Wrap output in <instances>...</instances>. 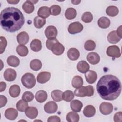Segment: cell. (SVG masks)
<instances>
[{"label": "cell", "instance_id": "6da1fadb", "mask_svg": "<svg viewBox=\"0 0 122 122\" xmlns=\"http://www.w3.org/2000/svg\"><path fill=\"white\" fill-rule=\"evenodd\" d=\"M121 83L119 79L111 74L102 76L96 85V90L100 97L108 101L117 98L121 93Z\"/></svg>", "mask_w": 122, "mask_h": 122}, {"label": "cell", "instance_id": "7a4b0ae2", "mask_svg": "<svg viewBox=\"0 0 122 122\" xmlns=\"http://www.w3.org/2000/svg\"><path fill=\"white\" fill-rule=\"evenodd\" d=\"M24 22L23 15L18 8L8 7L3 10L0 13V26L6 31L14 32L19 30Z\"/></svg>", "mask_w": 122, "mask_h": 122}, {"label": "cell", "instance_id": "3957f363", "mask_svg": "<svg viewBox=\"0 0 122 122\" xmlns=\"http://www.w3.org/2000/svg\"><path fill=\"white\" fill-rule=\"evenodd\" d=\"M74 92V94L78 97H83L86 96H92L94 94V89L93 86L91 85L81 86L75 90Z\"/></svg>", "mask_w": 122, "mask_h": 122}, {"label": "cell", "instance_id": "277c9868", "mask_svg": "<svg viewBox=\"0 0 122 122\" xmlns=\"http://www.w3.org/2000/svg\"><path fill=\"white\" fill-rule=\"evenodd\" d=\"M23 85L28 89L33 88L36 83V80L34 75L31 73L24 74L21 79Z\"/></svg>", "mask_w": 122, "mask_h": 122}, {"label": "cell", "instance_id": "5b68a950", "mask_svg": "<svg viewBox=\"0 0 122 122\" xmlns=\"http://www.w3.org/2000/svg\"><path fill=\"white\" fill-rule=\"evenodd\" d=\"M83 27L82 24L79 22H74L71 23L68 28V32L71 34H74L81 32L83 30Z\"/></svg>", "mask_w": 122, "mask_h": 122}, {"label": "cell", "instance_id": "8992f818", "mask_svg": "<svg viewBox=\"0 0 122 122\" xmlns=\"http://www.w3.org/2000/svg\"><path fill=\"white\" fill-rule=\"evenodd\" d=\"M113 107L112 104L109 102H103L99 107L100 112L103 115H108L110 114L113 111Z\"/></svg>", "mask_w": 122, "mask_h": 122}, {"label": "cell", "instance_id": "52a82bcc", "mask_svg": "<svg viewBox=\"0 0 122 122\" xmlns=\"http://www.w3.org/2000/svg\"><path fill=\"white\" fill-rule=\"evenodd\" d=\"M106 53L109 56L113 58H119L121 56L120 50L116 45L109 46L107 49Z\"/></svg>", "mask_w": 122, "mask_h": 122}, {"label": "cell", "instance_id": "ba28073f", "mask_svg": "<svg viewBox=\"0 0 122 122\" xmlns=\"http://www.w3.org/2000/svg\"><path fill=\"white\" fill-rule=\"evenodd\" d=\"M3 76L5 80L8 81H12L15 80L17 76L16 71L10 68L6 69L3 74Z\"/></svg>", "mask_w": 122, "mask_h": 122}, {"label": "cell", "instance_id": "9c48e42d", "mask_svg": "<svg viewBox=\"0 0 122 122\" xmlns=\"http://www.w3.org/2000/svg\"><path fill=\"white\" fill-rule=\"evenodd\" d=\"M44 109L45 112L48 113H55L57 111L58 105L56 102L50 101L44 105Z\"/></svg>", "mask_w": 122, "mask_h": 122}, {"label": "cell", "instance_id": "30bf717a", "mask_svg": "<svg viewBox=\"0 0 122 122\" xmlns=\"http://www.w3.org/2000/svg\"><path fill=\"white\" fill-rule=\"evenodd\" d=\"M44 33L46 37L48 39H49L55 38L57 35L58 31L57 29L54 26H49L46 28Z\"/></svg>", "mask_w": 122, "mask_h": 122}, {"label": "cell", "instance_id": "8fae6325", "mask_svg": "<svg viewBox=\"0 0 122 122\" xmlns=\"http://www.w3.org/2000/svg\"><path fill=\"white\" fill-rule=\"evenodd\" d=\"M38 1L34 0H27L22 5V7L24 11L27 13H32L34 10V4L37 2Z\"/></svg>", "mask_w": 122, "mask_h": 122}, {"label": "cell", "instance_id": "7c38bea8", "mask_svg": "<svg viewBox=\"0 0 122 122\" xmlns=\"http://www.w3.org/2000/svg\"><path fill=\"white\" fill-rule=\"evenodd\" d=\"M51 77V73L47 71H43L39 73L37 77V81L40 83H44L49 81Z\"/></svg>", "mask_w": 122, "mask_h": 122}, {"label": "cell", "instance_id": "4fadbf2b", "mask_svg": "<svg viewBox=\"0 0 122 122\" xmlns=\"http://www.w3.org/2000/svg\"><path fill=\"white\" fill-rule=\"evenodd\" d=\"M17 40L19 44L24 45L27 44L29 40V36L25 31H22L17 36Z\"/></svg>", "mask_w": 122, "mask_h": 122}, {"label": "cell", "instance_id": "5bb4252c", "mask_svg": "<svg viewBox=\"0 0 122 122\" xmlns=\"http://www.w3.org/2000/svg\"><path fill=\"white\" fill-rule=\"evenodd\" d=\"M87 60L92 64H96L99 62L100 57L99 54L94 52H90L87 56Z\"/></svg>", "mask_w": 122, "mask_h": 122}, {"label": "cell", "instance_id": "9a60e30c", "mask_svg": "<svg viewBox=\"0 0 122 122\" xmlns=\"http://www.w3.org/2000/svg\"><path fill=\"white\" fill-rule=\"evenodd\" d=\"M5 117L10 120H14L18 116V111L14 108H10L5 111Z\"/></svg>", "mask_w": 122, "mask_h": 122}, {"label": "cell", "instance_id": "2e32d148", "mask_svg": "<svg viewBox=\"0 0 122 122\" xmlns=\"http://www.w3.org/2000/svg\"><path fill=\"white\" fill-rule=\"evenodd\" d=\"M85 77L87 82L90 84H92L95 82L97 78V75L95 71L90 70L85 73Z\"/></svg>", "mask_w": 122, "mask_h": 122}, {"label": "cell", "instance_id": "e0dca14e", "mask_svg": "<svg viewBox=\"0 0 122 122\" xmlns=\"http://www.w3.org/2000/svg\"><path fill=\"white\" fill-rule=\"evenodd\" d=\"M25 113L27 117L33 119L37 117L38 114V111L36 108L34 107H28L25 111Z\"/></svg>", "mask_w": 122, "mask_h": 122}, {"label": "cell", "instance_id": "ac0fdd59", "mask_svg": "<svg viewBox=\"0 0 122 122\" xmlns=\"http://www.w3.org/2000/svg\"><path fill=\"white\" fill-rule=\"evenodd\" d=\"M64 50L65 48L64 46L58 42L53 45L51 48V51L55 55H60L63 53Z\"/></svg>", "mask_w": 122, "mask_h": 122}, {"label": "cell", "instance_id": "d6986e66", "mask_svg": "<svg viewBox=\"0 0 122 122\" xmlns=\"http://www.w3.org/2000/svg\"><path fill=\"white\" fill-rule=\"evenodd\" d=\"M67 56L69 59L71 60H77L80 56V52L77 49L71 48L68 51Z\"/></svg>", "mask_w": 122, "mask_h": 122}, {"label": "cell", "instance_id": "ffe728a7", "mask_svg": "<svg viewBox=\"0 0 122 122\" xmlns=\"http://www.w3.org/2000/svg\"><path fill=\"white\" fill-rule=\"evenodd\" d=\"M90 66L89 64L84 61H79L77 65V69L78 71L82 73H85L89 70Z\"/></svg>", "mask_w": 122, "mask_h": 122}, {"label": "cell", "instance_id": "44dd1931", "mask_svg": "<svg viewBox=\"0 0 122 122\" xmlns=\"http://www.w3.org/2000/svg\"><path fill=\"white\" fill-rule=\"evenodd\" d=\"M107 39L108 41L112 44H115L118 43L121 38L117 35L116 31L115 30L110 32L107 36Z\"/></svg>", "mask_w": 122, "mask_h": 122}, {"label": "cell", "instance_id": "7402d4cb", "mask_svg": "<svg viewBox=\"0 0 122 122\" xmlns=\"http://www.w3.org/2000/svg\"><path fill=\"white\" fill-rule=\"evenodd\" d=\"M48 97L47 93L44 90H40L37 92L35 95L36 101L40 103L45 102Z\"/></svg>", "mask_w": 122, "mask_h": 122}, {"label": "cell", "instance_id": "603a6c76", "mask_svg": "<svg viewBox=\"0 0 122 122\" xmlns=\"http://www.w3.org/2000/svg\"><path fill=\"white\" fill-rule=\"evenodd\" d=\"M95 108L92 105H88L86 106L83 111L84 115L87 117H92L95 114Z\"/></svg>", "mask_w": 122, "mask_h": 122}, {"label": "cell", "instance_id": "cb8c5ba5", "mask_svg": "<svg viewBox=\"0 0 122 122\" xmlns=\"http://www.w3.org/2000/svg\"><path fill=\"white\" fill-rule=\"evenodd\" d=\"M37 14L40 17L46 18L50 15V10L49 8L47 6L41 7L38 10Z\"/></svg>", "mask_w": 122, "mask_h": 122}, {"label": "cell", "instance_id": "d4e9b609", "mask_svg": "<svg viewBox=\"0 0 122 122\" xmlns=\"http://www.w3.org/2000/svg\"><path fill=\"white\" fill-rule=\"evenodd\" d=\"M30 47L35 52L41 51L42 49V44L41 41L36 39L33 40L30 44Z\"/></svg>", "mask_w": 122, "mask_h": 122}, {"label": "cell", "instance_id": "484cf974", "mask_svg": "<svg viewBox=\"0 0 122 122\" xmlns=\"http://www.w3.org/2000/svg\"><path fill=\"white\" fill-rule=\"evenodd\" d=\"M10 95L13 98H16L19 96L20 92V89L18 85H13L11 86L9 89Z\"/></svg>", "mask_w": 122, "mask_h": 122}, {"label": "cell", "instance_id": "4316f807", "mask_svg": "<svg viewBox=\"0 0 122 122\" xmlns=\"http://www.w3.org/2000/svg\"><path fill=\"white\" fill-rule=\"evenodd\" d=\"M82 102L77 100H74L71 102V108L72 111L75 112H80L82 107Z\"/></svg>", "mask_w": 122, "mask_h": 122}, {"label": "cell", "instance_id": "83f0119b", "mask_svg": "<svg viewBox=\"0 0 122 122\" xmlns=\"http://www.w3.org/2000/svg\"><path fill=\"white\" fill-rule=\"evenodd\" d=\"M98 25L102 29L107 28L110 25V20L107 17H102L98 20Z\"/></svg>", "mask_w": 122, "mask_h": 122}, {"label": "cell", "instance_id": "f1b7e54d", "mask_svg": "<svg viewBox=\"0 0 122 122\" xmlns=\"http://www.w3.org/2000/svg\"><path fill=\"white\" fill-rule=\"evenodd\" d=\"M7 62L9 65L13 67H16L20 64V60L16 56L11 55L7 58Z\"/></svg>", "mask_w": 122, "mask_h": 122}, {"label": "cell", "instance_id": "f546056e", "mask_svg": "<svg viewBox=\"0 0 122 122\" xmlns=\"http://www.w3.org/2000/svg\"><path fill=\"white\" fill-rule=\"evenodd\" d=\"M83 79L80 76H75L71 81V84L73 87L77 89L78 88L83 85Z\"/></svg>", "mask_w": 122, "mask_h": 122}, {"label": "cell", "instance_id": "4dcf8cb0", "mask_svg": "<svg viewBox=\"0 0 122 122\" xmlns=\"http://www.w3.org/2000/svg\"><path fill=\"white\" fill-rule=\"evenodd\" d=\"M62 94L63 92L61 90H55L51 92V96L54 101L60 102L62 100Z\"/></svg>", "mask_w": 122, "mask_h": 122}, {"label": "cell", "instance_id": "1f68e13d", "mask_svg": "<svg viewBox=\"0 0 122 122\" xmlns=\"http://www.w3.org/2000/svg\"><path fill=\"white\" fill-rule=\"evenodd\" d=\"M77 15V11L75 9L72 8L67 9L65 12V16L68 20H72L74 19Z\"/></svg>", "mask_w": 122, "mask_h": 122}, {"label": "cell", "instance_id": "d6a6232c", "mask_svg": "<svg viewBox=\"0 0 122 122\" xmlns=\"http://www.w3.org/2000/svg\"><path fill=\"white\" fill-rule=\"evenodd\" d=\"M66 118L67 121L69 122H78L79 121V115L75 112H69Z\"/></svg>", "mask_w": 122, "mask_h": 122}, {"label": "cell", "instance_id": "836d02e7", "mask_svg": "<svg viewBox=\"0 0 122 122\" xmlns=\"http://www.w3.org/2000/svg\"><path fill=\"white\" fill-rule=\"evenodd\" d=\"M106 14L111 17L116 16L119 13L118 8L114 6H110L106 9Z\"/></svg>", "mask_w": 122, "mask_h": 122}, {"label": "cell", "instance_id": "e575fe53", "mask_svg": "<svg viewBox=\"0 0 122 122\" xmlns=\"http://www.w3.org/2000/svg\"><path fill=\"white\" fill-rule=\"evenodd\" d=\"M42 67V63L40 60L34 59L30 62V68L35 71H37L41 69Z\"/></svg>", "mask_w": 122, "mask_h": 122}, {"label": "cell", "instance_id": "d590c367", "mask_svg": "<svg viewBox=\"0 0 122 122\" xmlns=\"http://www.w3.org/2000/svg\"><path fill=\"white\" fill-rule=\"evenodd\" d=\"M33 22L34 26L36 28L40 29L45 25L46 23V20L39 16H37L34 19Z\"/></svg>", "mask_w": 122, "mask_h": 122}, {"label": "cell", "instance_id": "8d00e7d4", "mask_svg": "<svg viewBox=\"0 0 122 122\" xmlns=\"http://www.w3.org/2000/svg\"><path fill=\"white\" fill-rule=\"evenodd\" d=\"M16 51L18 55L22 57L26 56L29 52L28 48L23 45H18L16 48Z\"/></svg>", "mask_w": 122, "mask_h": 122}, {"label": "cell", "instance_id": "74e56055", "mask_svg": "<svg viewBox=\"0 0 122 122\" xmlns=\"http://www.w3.org/2000/svg\"><path fill=\"white\" fill-rule=\"evenodd\" d=\"M28 107V103L27 102L24 101L23 100H19L17 104H16V107L18 111L23 112H25L26 108Z\"/></svg>", "mask_w": 122, "mask_h": 122}, {"label": "cell", "instance_id": "f35d334b", "mask_svg": "<svg viewBox=\"0 0 122 122\" xmlns=\"http://www.w3.org/2000/svg\"><path fill=\"white\" fill-rule=\"evenodd\" d=\"M74 97V94L71 90H67L62 94V100L67 102L71 101Z\"/></svg>", "mask_w": 122, "mask_h": 122}, {"label": "cell", "instance_id": "ab89813d", "mask_svg": "<svg viewBox=\"0 0 122 122\" xmlns=\"http://www.w3.org/2000/svg\"><path fill=\"white\" fill-rule=\"evenodd\" d=\"M81 20L85 23L91 22L93 20L92 14L90 12H85L82 14Z\"/></svg>", "mask_w": 122, "mask_h": 122}, {"label": "cell", "instance_id": "60d3db41", "mask_svg": "<svg viewBox=\"0 0 122 122\" xmlns=\"http://www.w3.org/2000/svg\"><path fill=\"white\" fill-rule=\"evenodd\" d=\"M96 44L92 40H89L87 41L84 44V48L87 51H92L95 49Z\"/></svg>", "mask_w": 122, "mask_h": 122}, {"label": "cell", "instance_id": "b9f144b4", "mask_svg": "<svg viewBox=\"0 0 122 122\" xmlns=\"http://www.w3.org/2000/svg\"><path fill=\"white\" fill-rule=\"evenodd\" d=\"M50 12L53 16H57L61 13V8L57 5H53L50 7Z\"/></svg>", "mask_w": 122, "mask_h": 122}, {"label": "cell", "instance_id": "7bdbcfd3", "mask_svg": "<svg viewBox=\"0 0 122 122\" xmlns=\"http://www.w3.org/2000/svg\"><path fill=\"white\" fill-rule=\"evenodd\" d=\"M34 98L33 94L30 92H26L23 93L22 96V99L27 102H30L33 100Z\"/></svg>", "mask_w": 122, "mask_h": 122}, {"label": "cell", "instance_id": "ee69618b", "mask_svg": "<svg viewBox=\"0 0 122 122\" xmlns=\"http://www.w3.org/2000/svg\"><path fill=\"white\" fill-rule=\"evenodd\" d=\"M59 41L58 40L55 38H52V39H48L46 41V46L47 47V48L50 50H51L52 47L53 46V45L56 43L58 42Z\"/></svg>", "mask_w": 122, "mask_h": 122}, {"label": "cell", "instance_id": "f6af8a7d", "mask_svg": "<svg viewBox=\"0 0 122 122\" xmlns=\"http://www.w3.org/2000/svg\"><path fill=\"white\" fill-rule=\"evenodd\" d=\"M0 54H2L5 51V48L7 46V41L5 37L3 36H1L0 37Z\"/></svg>", "mask_w": 122, "mask_h": 122}, {"label": "cell", "instance_id": "bcb514c9", "mask_svg": "<svg viewBox=\"0 0 122 122\" xmlns=\"http://www.w3.org/2000/svg\"><path fill=\"white\" fill-rule=\"evenodd\" d=\"M114 121L115 122H122V112H117L114 114Z\"/></svg>", "mask_w": 122, "mask_h": 122}, {"label": "cell", "instance_id": "7dc6e473", "mask_svg": "<svg viewBox=\"0 0 122 122\" xmlns=\"http://www.w3.org/2000/svg\"><path fill=\"white\" fill-rule=\"evenodd\" d=\"M7 102V98L2 95H0V107L2 108L5 106Z\"/></svg>", "mask_w": 122, "mask_h": 122}, {"label": "cell", "instance_id": "c3c4849f", "mask_svg": "<svg viewBox=\"0 0 122 122\" xmlns=\"http://www.w3.org/2000/svg\"><path fill=\"white\" fill-rule=\"evenodd\" d=\"M61 121L60 118L59 117L54 115V116H51L48 118V122H60Z\"/></svg>", "mask_w": 122, "mask_h": 122}, {"label": "cell", "instance_id": "681fc988", "mask_svg": "<svg viewBox=\"0 0 122 122\" xmlns=\"http://www.w3.org/2000/svg\"><path fill=\"white\" fill-rule=\"evenodd\" d=\"M6 87V84L5 82L1 81L0 82V92H2L4 91Z\"/></svg>", "mask_w": 122, "mask_h": 122}, {"label": "cell", "instance_id": "f907efd6", "mask_svg": "<svg viewBox=\"0 0 122 122\" xmlns=\"http://www.w3.org/2000/svg\"><path fill=\"white\" fill-rule=\"evenodd\" d=\"M122 25H121L117 30L116 33L117 35L121 38H122Z\"/></svg>", "mask_w": 122, "mask_h": 122}, {"label": "cell", "instance_id": "816d5d0a", "mask_svg": "<svg viewBox=\"0 0 122 122\" xmlns=\"http://www.w3.org/2000/svg\"><path fill=\"white\" fill-rule=\"evenodd\" d=\"M7 1L10 4H16L20 1V0H7Z\"/></svg>", "mask_w": 122, "mask_h": 122}, {"label": "cell", "instance_id": "f5cc1de1", "mask_svg": "<svg viewBox=\"0 0 122 122\" xmlns=\"http://www.w3.org/2000/svg\"><path fill=\"white\" fill-rule=\"evenodd\" d=\"M71 2L74 5H77L81 2V0H71Z\"/></svg>", "mask_w": 122, "mask_h": 122}]
</instances>
